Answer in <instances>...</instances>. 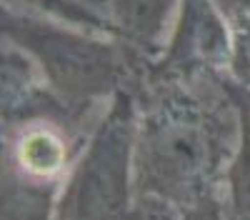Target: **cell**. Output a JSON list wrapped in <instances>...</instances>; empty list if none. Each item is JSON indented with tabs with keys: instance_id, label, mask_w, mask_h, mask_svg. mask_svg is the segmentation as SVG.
Masks as SVG:
<instances>
[{
	"instance_id": "1",
	"label": "cell",
	"mask_w": 250,
	"mask_h": 220,
	"mask_svg": "<svg viewBox=\"0 0 250 220\" xmlns=\"http://www.w3.org/2000/svg\"><path fill=\"white\" fill-rule=\"evenodd\" d=\"M138 198H155L180 215L228 193L240 118L225 75L163 78L148 73L135 90Z\"/></svg>"
},
{
	"instance_id": "2",
	"label": "cell",
	"mask_w": 250,
	"mask_h": 220,
	"mask_svg": "<svg viewBox=\"0 0 250 220\" xmlns=\"http://www.w3.org/2000/svg\"><path fill=\"white\" fill-rule=\"evenodd\" d=\"M3 40L23 50L38 65L48 88L73 108L93 110L130 90L135 93L148 78L153 60L143 58L123 40L73 25L0 13Z\"/></svg>"
},
{
	"instance_id": "3",
	"label": "cell",
	"mask_w": 250,
	"mask_h": 220,
	"mask_svg": "<svg viewBox=\"0 0 250 220\" xmlns=\"http://www.w3.org/2000/svg\"><path fill=\"white\" fill-rule=\"evenodd\" d=\"M138 98L118 93L93 125L58 195L55 220H135Z\"/></svg>"
},
{
	"instance_id": "4",
	"label": "cell",
	"mask_w": 250,
	"mask_h": 220,
	"mask_svg": "<svg viewBox=\"0 0 250 220\" xmlns=\"http://www.w3.org/2000/svg\"><path fill=\"white\" fill-rule=\"evenodd\" d=\"M233 25L218 0H180L170 40L150 73L163 78L228 75Z\"/></svg>"
},
{
	"instance_id": "5",
	"label": "cell",
	"mask_w": 250,
	"mask_h": 220,
	"mask_svg": "<svg viewBox=\"0 0 250 220\" xmlns=\"http://www.w3.org/2000/svg\"><path fill=\"white\" fill-rule=\"evenodd\" d=\"M95 123L35 118L3 125V168L35 183L60 188Z\"/></svg>"
},
{
	"instance_id": "6",
	"label": "cell",
	"mask_w": 250,
	"mask_h": 220,
	"mask_svg": "<svg viewBox=\"0 0 250 220\" xmlns=\"http://www.w3.org/2000/svg\"><path fill=\"white\" fill-rule=\"evenodd\" d=\"M180 0H108L110 30L143 58L155 60L170 40Z\"/></svg>"
},
{
	"instance_id": "7",
	"label": "cell",
	"mask_w": 250,
	"mask_h": 220,
	"mask_svg": "<svg viewBox=\"0 0 250 220\" xmlns=\"http://www.w3.org/2000/svg\"><path fill=\"white\" fill-rule=\"evenodd\" d=\"M58 185L35 183L3 168V210L0 220H55Z\"/></svg>"
},
{
	"instance_id": "8",
	"label": "cell",
	"mask_w": 250,
	"mask_h": 220,
	"mask_svg": "<svg viewBox=\"0 0 250 220\" xmlns=\"http://www.w3.org/2000/svg\"><path fill=\"white\" fill-rule=\"evenodd\" d=\"M225 88L230 93L240 118V140L235 158L228 170V198L235 213V220H250V90L235 85L225 75Z\"/></svg>"
},
{
	"instance_id": "9",
	"label": "cell",
	"mask_w": 250,
	"mask_h": 220,
	"mask_svg": "<svg viewBox=\"0 0 250 220\" xmlns=\"http://www.w3.org/2000/svg\"><path fill=\"white\" fill-rule=\"evenodd\" d=\"M3 10H13V13L40 18V20H53V23L93 30L103 35H113L108 20H103L100 15L90 13L88 8L73 3V0H3Z\"/></svg>"
},
{
	"instance_id": "10",
	"label": "cell",
	"mask_w": 250,
	"mask_h": 220,
	"mask_svg": "<svg viewBox=\"0 0 250 220\" xmlns=\"http://www.w3.org/2000/svg\"><path fill=\"white\" fill-rule=\"evenodd\" d=\"M228 18H230V25H233V55H230L228 78L235 85L250 90V13L235 10Z\"/></svg>"
},
{
	"instance_id": "11",
	"label": "cell",
	"mask_w": 250,
	"mask_h": 220,
	"mask_svg": "<svg viewBox=\"0 0 250 220\" xmlns=\"http://www.w3.org/2000/svg\"><path fill=\"white\" fill-rule=\"evenodd\" d=\"M183 220H235V213H233V205H230V198L225 193V195L210 200L208 205L185 213Z\"/></svg>"
},
{
	"instance_id": "12",
	"label": "cell",
	"mask_w": 250,
	"mask_h": 220,
	"mask_svg": "<svg viewBox=\"0 0 250 220\" xmlns=\"http://www.w3.org/2000/svg\"><path fill=\"white\" fill-rule=\"evenodd\" d=\"M135 220H183V215L163 200L155 198H138Z\"/></svg>"
},
{
	"instance_id": "13",
	"label": "cell",
	"mask_w": 250,
	"mask_h": 220,
	"mask_svg": "<svg viewBox=\"0 0 250 220\" xmlns=\"http://www.w3.org/2000/svg\"><path fill=\"white\" fill-rule=\"evenodd\" d=\"M73 3H78V5H83V8H88L90 13L100 15L103 20H108V18H105V10H108V0H73ZM108 25H110V23H108Z\"/></svg>"
},
{
	"instance_id": "14",
	"label": "cell",
	"mask_w": 250,
	"mask_h": 220,
	"mask_svg": "<svg viewBox=\"0 0 250 220\" xmlns=\"http://www.w3.org/2000/svg\"><path fill=\"white\" fill-rule=\"evenodd\" d=\"M235 10H243V13H250V0H230V3L225 5V13L230 15Z\"/></svg>"
},
{
	"instance_id": "15",
	"label": "cell",
	"mask_w": 250,
	"mask_h": 220,
	"mask_svg": "<svg viewBox=\"0 0 250 220\" xmlns=\"http://www.w3.org/2000/svg\"><path fill=\"white\" fill-rule=\"evenodd\" d=\"M218 3H220V5H223V8H225V5H228V3H230V0H218Z\"/></svg>"
}]
</instances>
